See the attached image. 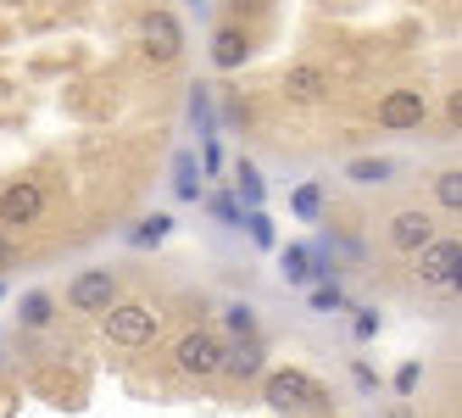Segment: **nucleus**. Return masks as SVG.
<instances>
[{"label":"nucleus","instance_id":"obj_26","mask_svg":"<svg viewBox=\"0 0 462 418\" xmlns=\"http://www.w3.org/2000/svg\"><path fill=\"white\" fill-rule=\"evenodd\" d=\"M195 168H201V173H223V140L217 135H207L201 156H195Z\"/></svg>","mask_w":462,"mask_h":418},{"label":"nucleus","instance_id":"obj_11","mask_svg":"<svg viewBox=\"0 0 462 418\" xmlns=\"http://www.w3.org/2000/svg\"><path fill=\"white\" fill-rule=\"evenodd\" d=\"M245 56H251V34H240V28H217V34H212V61L223 73L245 68Z\"/></svg>","mask_w":462,"mask_h":418},{"label":"nucleus","instance_id":"obj_28","mask_svg":"<svg viewBox=\"0 0 462 418\" xmlns=\"http://www.w3.org/2000/svg\"><path fill=\"white\" fill-rule=\"evenodd\" d=\"M418 379H423V363H402L390 385H395V396H412V391H418Z\"/></svg>","mask_w":462,"mask_h":418},{"label":"nucleus","instance_id":"obj_21","mask_svg":"<svg viewBox=\"0 0 462 418\" xmlns=\"http://www.w3.org/2000/svg\"><path fill=\"white\" fill-rule=\"evenodd\" d=\"M312 284H318V291L307 296V302H312V312H340V307H346V291H340L335 279H312Z\"/></svg>","mask_w":462,"mask_h":418},{"label":"nucleus","instance_id":"obj_14","mask_svg":"<svg viewBox=\"0 0 462 418\" xmlns=\"http://www.w3.org/2000/svg\"><path fill=\"white\" fill-rule=\"evenodd\" d=\"M235 196H240L245 207H262V201H268V184H262L256 163H245V156L235 163Z\"/></svg>","mask_w":462,"mask_h":418},{"label":"nucleus","instance_id":"obj_5","mask_svg":"<svg viewBox=\"0 0 462 418\" xmlns=\"http://www.w3.org/2000/svg\"><path fill=\"white\" fill-rule=\"evenodd\" d=\"M173 363L184 374H223V340L212 330H189L179 340V351H173Z\"/></svg>","mask_w":462,"mask_h":418},{"label":"nucleus","instance_id":"obj_10","mask_svg":"<svg viewBox=\"0 0 462 418\" xmlns=\"http://www.w3.org/2000/svg\"><path fill=\"white\" fill-rule=\"evenodd\" d=\"M223 374H228V379H256V374H268V363H262V340H228V346H223Z\"/></svg>","mask_w":462,"mask_h":418},{"label":"nucleus","instance_id":"obj_2","mask_svg":"<svg viewBox=\"0 0 462 418\" xmlns=\"http://www.w3.org/2000/svg\"><path fill=\"white\" fill-rule=\"evenodd\" d=\"M156 312L151 307H140V302H128V307H106V340L112 346H128V351H140V346H151L156 340Z\"/></svg>","mask_w":462,"mask_h":418},{"label":"nucleus","instance_id":"obj_30","mask_svg":"<svg viewBox=\"0 0 462 418\" xmlns=\"http://www.w3.org/2000/svg\"><path fill=\"white\" fill-rule=\"evenodd\" d=\"M6 263H12V246H6V240H0V268H6Z\"/></svg>","mask_w":462,"mask_h":418},{"label":"nucleus","instance_id":"obj_12","mask_svg":"<svg viewBox=\"0 0 462 418\" xmlns=\"http://www.w3.org/2000/svg\"><path fill=\"white\" fill-rule=\"evenodd\" d=\"M323 89H328V84H323V73L312 68V61H295V68L284 73V95H290V101H301V107H307V101H318Z\"/></svg>","mask_w":462,"mask_h":418},{"label":"nucleus","instance_id":"obj_18","mask_svg":"<svg viewBox=\"0 0 462 418\" xmlns=\"http://www.w3.org/2000/svg\"><path fill=\"white\" fill-rule=\"evenodd\" d=\"M201 201L212 207V218H217V223L240 229V218H245V212H240V196H235V190H217V196H201Z\"/></svg>","mask_w":462,"mask_h":418},{"label":"nucleus","instance_id":"obj_16","mask_svg":"<svg viewBox=\"0 0 462 418\" xmlns=\"http://www.w3.org/2000/svg\"><path fill=\"white\" fill-rule=\"evenodd\" d=\"M223 330H228V340H256V335H262V330H256V312H251L245 302H235V307L223 312Z\"/></svg>","mask_w":462,"mask_h":418},{"label":"nucleus","instance_id":"obj_6","mask_svg":"<svg viewBox=\"0 0 462 418\" xmlns=\"http://www.w3.org/2000/svg\"><path fill=\"white\" fill-rule=\"evenodd\" d=\"M40 212H45V184H34V179L6 184V196H0V223H6V229H23V223H34Z\"/></svg>","mask_w":462,"mask_h":418},{"label":"nucleus","instance_id":"obj_22","mask_svg":"<svg viewBox=\"0 0 462 418\" xmlns=\"http://www.w3.org/2000/svg\"><path fill=\"white\" fill-rule=\"evenodd\" d=\"M290 207H295V218H301V223H312V218L323 212V184H301Z\"/></svg>","mask_w":462,"mask_h":418},{"label":"nucleus","instance_id":"obj_1","mask_svg":"<svg viewBox=\"0 0 462 418\" xmlns=\"http://www.w3.org/2000/svg\"><path fill=\"white\" fill-rule=\"evenodd\" d=\"M418 284H429V291H457L462 284V240L451 235V240H429L423 251H418Z\"/></svg>","mask_w":462,"mask_h":418},{"label":"nucleus","instance_id":"obj_9","mask_svg":"<svg viewBox=\"0 0 462 418\" xmlns=\"http://www.w3.org/2000/svg\"><path fill=\"white\" fill-rule=\"evenodd\" d=\"M429 240H435V223H429L423 212H395V218H390V246L402 251V256H407V251H423Z\"/></svg>","mask_w":462,"mask_h":418},{"label":"nucleus","instance_id":"obj_3","mask_svg":"<svg viewBox=\"0 0 462 418\" xmlns=\"http://www.w3.org/2000/svg\"><path fill=\"white\" fill-rule=\"evenodd\" d=\"M140 45H145V56L156 61V68L179 61L184 56V28H179V17L173 12H145L140 17Z\"/></svg>","mask_w":462,"mask_h":418},{"label":"nucleus","instance_id":"obj_7","mask_svg":"<svg viewBox=\"0 0 462 418\" xmlns=\"http://www.w3.org/2000/svg\"><path fill=\"white\" fill-rule=\"evenodd\" d=\"M68 302H73L79 312H106V307L117 302V279H112L106 268H89V274H79V279H73Z\"/></svg>","mask_w":462,"mask_h":418},{"label":"nucleus","instance_id":"obj_17","mask_svg":"<svg viewBox=\"0 0 462 418\" xmlns=\"http://www.w3.org/2000/svg\"><path fill=\"white\" fill-rule=\"evenodd\" d=\"M173 235V218L168 212H151V218H140V229H134V246H162V240H168Z\"/></svg>","mask_w":462,"mask_h":418},{"label":"nucleus","instance_id":"obj_13","mask_svg":"<svg viewBox=\"0 0 462 418\" xmlns=\"http://www.w3.org/2000/svg\"><path fill=\"white\" fill-rule=\"evenodd\" d=\"M173 196H179V201H201V196H207V190H201V168H195L189 151L173 156Z\"/></svg>","mask_w":462,"mask_h":418},{"label":"nucleus","instance_id":"obj_4","mask_svg":"<svg viewBox=\"0 0 462 418\" xmlns=\"http://www.w3.org/2000/svg\"><path fill=\"white\" fill-rule=\"evenodd\" d=\"M262 396H268L273 413H301V407L318 402V385H312L307 368H273L268 385H262Z\"/></svg>","mask_w":462,"mask_h":418},{"label":"nucleus","instance_id":"obj_25","mask_svg":"<svg viewBox=\"0 0 462 418\" xmlns=\"http://www.w3.org/2000/svg\"><path fill=\"white\" fill-rule=\"evenodd\" d=\"M435 201H440V207H451V212L462 207V173H457V168L435 179Z\"/></svg>","mask_w":462,"mask_h":418},{"label":"nucleus","instance_id":"obj_20","mask_svg":"<svg viewBox=\"0 0 462 418\" xmlns=\"http://www.w3.org/2000/svg\"><path fill=\"white\" fill-rule=\"evenodd\" d=\"M17 312H23V324H28V330H45L56 307H51V296H45V291H34V296H23V307H17Z\"/></svg>","mask_w":462,"mask_h":418},{"label":"nucleus","instance_id":"obj_31","mask_svg":"<svg viewBox=\"0 0 462 418\" xmlns=\"http://www.w3.org/2000/svg\"><path fill=\"white\" fill-rule=\"evenodd\" d=\"M0 291H6V284H0Z\"/></svg>","mask_w":462,"mask_h":418},{"label":"nucleus","instance_id":"obj_8","mask_svg":"<svg viewBox=\"0 0 462 418\" xmlns=\"http://www.w3.org/2000/svg\"><path fill=\"white\" fill-rule=\"evenodd\" d=\"M423 117H429V107H423V95H418V89H390L384 101H379V123H384V128H395V135L418 128Z\"/></svg>","mask_w":462,"mask_h":418},{"label":"nucleus","instance_id":"obj_24","mask_svg":"<svg viewBox=\"0 0 462 418\" xmlns=\"http://www.w3.org/2000/svg\"><path fill=\"white\" fill-rule=\"evenodd\" d=\"M189 101H195V107H189V123L201 128V135H212V95H207V84H195Z\"/></svg>","mask_w":462,"mask_h":418},{"label":"nucleus","instance_id":"obj_15","mask_svg":"<svg viewBox=\"0 0 462 418\" xmlns=\"http://www.w3.org/2000/svg\"><path fill=\"white\" fill-rule=\"evenodd\" d=\"M279 268H284V284H312V251L307 246H284Z\"/></svg>","mask_w":462,"mask_h":418},{"label":"nucleus","instance_id":"obj_23","mask_svg":"<svg viewBox=\"0 0 462 418\" xmlns=\"http://www.w3.org/2000/svg\"><path fill=\"white\" fill-rule=\"evenodd\" d=\"M240 223H245V235H251V246H256V251H273V246H279V235H273V223L262 218V212H251V218H240Z\"/></svg>","mask_w":462,"mask_h":418},{"label":"nucleus","instance_id":"obj_27","mask_svg":"<svg viewBox=\"0 0 462 418\" xmlns=\"http://www.w3.org/2000/svg\"><path fill=\"white\" fill-rule=\"evenodd\" d=\"M351 335H356V340H374V335H379V312H374V307H356V312H351Z\"/></svg>","mask_w":462,"mask_h":418},{"label":"nucleus","instance_id":"obj_19","mask_svg":"<svg viewBox=\"0 0 462 418\" xmlns=\"http://www.w3.org/2000/svg\"><path fill=\"white\" fill-rule=\"evenodd\" d=\"M346 173H351V179H356V184H384V179H390V173H395V168H390V163H384V156H356V163H351V168H346Z\"/></svg>","mask_w":462,"mask_h":418},{"label":"nucleus","instance_id":"obj_29","mask_svg":"<svg viewBox=\"0 0 462 418\" xmlns=\"http://www.w3.org/2000/svg\"><path fill=\"white\" fill-rule=\"evenodd\" d=\"M351 374H356V391H379V374H374L368 363H356Z\"/></svg>","mask_w":462,"mask_h":418}]
</instances>
